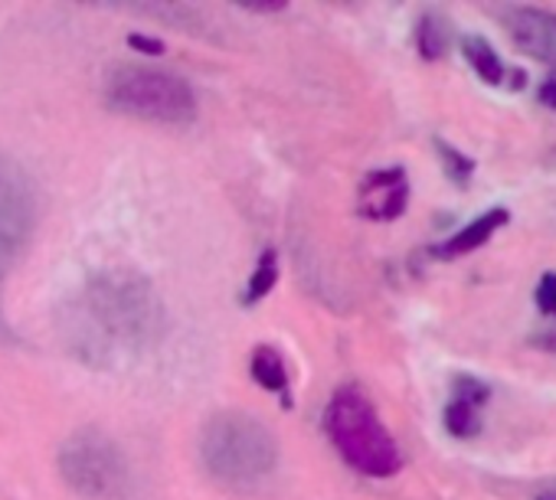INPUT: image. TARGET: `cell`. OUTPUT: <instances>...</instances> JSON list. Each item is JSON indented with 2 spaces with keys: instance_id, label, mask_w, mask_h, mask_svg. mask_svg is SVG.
I'll return each instance as SVG.
<instances>
[{
  "instance_id": "6da1fadb",
  "label": "cell",
  "mask_w": 556,
  "mask_h": 500,
  "mask_svg": "<svg viewBox=\"0 0 556 500\" xmlns=\"http://www.w3.org/2000/svg\"><path fill=\"white\" fill-rule=\"evenodd\" d=\"M76 324V341L89 360L135 354L154 334L157 302L135 275H102L86 289Z\"/></svg>"
},
{
  "instance_id": "7a4b0ae2",
  "label": "cell",
  "mask_w": 556,
  "mask_h": 500,
  "mask_svg": "<svg viewBox=\"0 0 556 500\" xmlns=\"http://www.w3.org/2000/svg\"><path fill=\"white\" fill-rule=\"evenodd\" d=\"M200 458L206 471L223 484L249 487L275 467L278 445L258 419L245 412H223L203 425Z\"/></svg>"
},
{
  "instance_id": "3957f363",
  "label": "cell",
  "mask_w": 556,
  "mask_h": 500,
  "mask_svg": "<svg viewBox=\"0 0 556 500\" xmlns=\"http://www.w3.org/2000/svg\"><path fill=\"white\" fill-rule=\"evenodd\" d=\"M325 428L328 438L334 441L338 454L361 474L367 477H390L400 471L403 454L393 441V435L387 432L383 419L377 415L374 402L348 386L341 393H334V399L328 402L325 412Z\"/></svg>"
},
{
  "instance_id": "277c9868",
  "label": "cell",
  "mask_w": 556,
  "mask_h": 500,
  "mask_svg": "<svg viewBox=\"0 0 556 500\" xmlns=\"http://www.w3.org/2000/svg\"><path fill=\"white\" fill-rule=\"evenodd\" d=\"M105 99L115 112L157 125H180L197 112L193 89L154 66H115L105 79Z\"/></svg>"
},
{
  "instance_id": "5b68a950",
  "label": "cell",
  "mask_w": 556,
  "mask_h": 500,
  "mask_svg": "<svg viewBox=\"0 0 556 500\" xmlns=\"http://www.w3.org/2000/svg\"><path fill=\"white\" fill-rule=\"evenodd\" d=\"M34 226V196L24 170L0 157V279L8 275Z\"/></svg>"
},
{
  "instance_id": "8992f818",
  "label": "cell",
  "mask_w": 556,
  "mask_h": 500,
  "mask_svg": "<svg viewBox=\"0 0 556 500\" xmlns=\"http://www.w3.org/2000/svg\"><path fill=\"white\" fill-rule=\"evenodd\" d=\"M60 461H63V474L83 493H96V497L112 493L118 487V480L125 477V464H122V454L115 451V445L105 438H96L89 432L79 435L76 441H70Z\"/></svg>"
},
{
  "instance_id": "52a82bcc",
  "label": "cell",
  "mask_w": 556,
  "mask_h": 500,
  "mask_svg": "<svg viewBox=\"0 0 556 500\" xmlns=\"http://www.w3.org/2000/svg\"><path fill=\"white\" fill-rule=\"evenodd\" d=\"M507 40L536 63L556 66V14L540 8H507L501 14Z\"/></svg>"
},
{
  "instance_id": "ba28073f",
  "label": "cell",
  "mask_w": 556,
  "mask_h": 500,
  "mask_svg": "<svg viewBox=\"0 0 556 500\" xmlns=\"http://www.w3.org/2000/svg\"><path fill=\"white\" fill-rule=\"evenodd\" d=\"M406 200H409V183H406L403 170H383L364 183V213L374 219L400 216Z\"/></svg>"
},
{
  "instance_id": "9c48e42d",
  "label": "cell",
  "mask_w": 556,
  "mask_h": 500,
  "mask_svg": "<svg viewBox=\"0 0 556 500\" xmlns=\"http://www.w3.org/2000/svg\"><path fill=\"white\" fill-rule=\"evenodd\" d=\"M510 222V213L504 209V206H494V209H488V213H481L475 222H468L465 229H458L442 248H439V256H465V253H471V248H478V245H484L501 226H507Z\"/></svg>"
},
{
  "instance_id": "30bf717a",
  "label": "cell",
  "mask_w": 556,
  "mask_h": 500,
  "mask_svg": "<svg viewBox=\"0 0 556 500\" xmlns=\"http://www.w3.org/2000/svg\"><path fill=\"white\" fill-rule=\"evenodd\" d=\"M462 53H465L468 66L481 76V82L497 86L504 79V63H501V56L494 53V47L484 37H465L462 40Z\"/></svg>"
},
{
  "instance_id": "8fae6325",
  "label": "cell",
  "mask_w": 556,
  "mask_h": 500,
  "mask_svg": "<svg viewBox=\"0 0 556 500\" xmlns=\"http://www.w3.org/2000/svg\"><path fill=\"white\" fill-rule=\"evenodd\" d=\"M445 428L455 435V438H475L481 432V419H478V409L468 406V402H458L452 399L445 406Z\"/></svg>"
},
{
  "instance_id": "7c38bea8",
  "label": "cell",
  "mask_w": 556,
  "mask_h": 500,
  "mask_svg": "<svg viewBox=\"0 0 556 500\" xmlns=\"http://www.w3.org/2000/svg\"><path fill=\"white\" fill-rule=\"evenodd\" d=\"M445 47H448V27H445L442 17H432L429 14L419 24V50H422L426 60H439L445 53Z\"/></svg>"
},
{
  "instance_id": "4fadbf2b",
  "label": "cell",
  "mask_w": 556,
  "mask_h": 500,
  "mask_svg": "<svg viewBox=\"0 0 556 500\" xmlns=\"http://www.w3.org/2000/svg\"><path fill=\"white\" fill-rule=\"evenodd\" d=\"M252 370H255L258 383H262V386H268V389H286V383H289L282 360H278L271 350H258V354H255V360H252Z\"/></svg>"
},
{
  "instance_id": "5bb4252c",
  "label": "cell",
  "mask_w": 556,
  "mask_h": 500,
  "mask_svg": "<svg viewBox=\"0 0 556 500\" xmlns=\"http://www.w3.org/2000/svg\"><path fill=\"white\" fill-rule=\"evenodd\" d=\"M452 389H455V399H458V402H468V406H475V409H481V406L491 399L488 383H481V380H475V376H455Z\"/></svg>"
},
{
  "instance_id": "9a60e30c",
  "label": "cell",
  "mask_w": 556,
  "mask_h": 500,
  "mask_svg": "<svg viewBox=\"0 0 556 500\" xmlns=\"http://www.w3.org/2000/svg\"><path fill=\"white\" fill-rule=\"evenodd\" d=\"M533 302L543 315L556 318V272H546L540 282H536V292H533Z\"/></svg>"
},
{
  "instance_id": "2e32d148",
  "label": "cell",
  "mask_w": 556,
  "mask_h": 500,
  "mask_svg": "<svg viewBox=\"0 0 556 500\" xmlns=\"http://www.w3.org/2000/svg\"><path fill=\"white\" fill-rule=\"evenodd\" d=\"M442 148V161H445V167H448V177L452 180H458V183H465L468 177H471V170H475V164L465 157V154H458V151H452V148H445V144H439Z\"/></svg>"
},
{
  "instance_id": "e0dca14e",
  "label": "cell",
  "mask_w": 556,
  "mask_h": 500,
  "mask_svg": "<svg viewBox=\"0 0 556 500\" xmlns=\"http://www.w3.org/2000/svg\"><path fill=\"white\" fill-rule=\"evenodd\" d=\"M536 99H540V105H546V108H553L556 112V73L536 89Z\"/></svg>"
},
{
  "instance_id": "ac0fdd59",
  "label": "cell",
  "mask_w": 556,
  "mask_h": 500,
  "mask_svg": "<svg viewBox=\"0 0 556 500\" xmlns=\"http://www.w3.org/2000/svg\"><path fill=\"white\" fill-rule=\"evenodd\" d=\"M536 500H556V484H549V487L536 490Z\"/></svg>"
}]
</instances>
